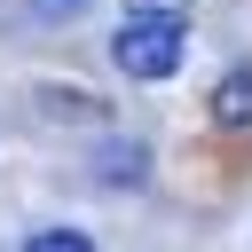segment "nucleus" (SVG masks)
Masks as SVG:
<instances>
[{
	"mask_svg": "<svg viewBox=\"0 0 252 252\" xmlns=\"http://www.w3.org/2000/svg\"><path fill=\"white\" fill-rule=\"evenodd\" d=\"M39 102H47V118H79V126H94L110 102L102 94H87V87H39Z\"/></svg>",
	"mask_w": 252,
	"mask_h": 252,
	"instance_id": "nucleus-4",
	"label": "nucleus"
},
{
	"mask_svg": "<svg viewBox=\"0 0 252 252\" xmlns=\"http://www.w3.org/2000/svg\"><path fill=\"white\" fill-rule=\"evenodd\" d=\"M87 8H94V0H24V16H32V24H79Z\"/></svg>",
	"mask_w": 252,
	"mask_h": 252,
	"instance_id": "nucleus-6",
	"label": "nucleus"
},
{
	"mask_svg": "<svg viewBox=\"0 0 252 252\" xmlns=\"http://www.w3.org/2000/svg\"><path fill=\"white\" fill-rule=\"evenodd\" d=\"M24 252H94V236L55 220V228H32V236H24Z\"/></svg>",
	"mask_w": 252,
	"mask_h": 252,
	"instance_id": "nucleus-5",
	"label": "nucleus"
},
{
	"mask_svg": "<svg viewBox=\"0 0 252 252\" xmlns=\"http://www.w3.org/2000/svg\"><path fill=\"white\" fill-rule=\"evenodd\" d=\"M213 126L220 134H252V63H236V71H220V87H213Z\"/></svg>",
	"mask_w": 252,
	"mask_h": 252,
	"instance_id": "nucleus-3",
	"label": "nucleus"
},
{
	"mask_svg": "<svg viewBox=\"0 0 252 252\" xmlns=\"http://www.w3.org/2000/svg\"><path fill=\"white\" fill-rule=\"evenodd\" d=\"M181 55H189V16H181V8H150V16H126V24L110 32V63H118L126 79H142V87L173 79Z\"/></svg>",
	"mask_w": 252,
	"mask_h": 252,
	"instance_id": "nucleus-1",
	"label": "nucleus"
},
{
	"mask_svg": "<svg viewBox=\"0 0 252 252\" xmlns=\"http://www.w3.org/2000/svg\"><path fill=\"white\" fill-rule=\"evenodd\" d=\"M94 181H102V189H142V181H150V142H134V134L102 142V150H94Z\"/></svg>",
	"mask_w": 252,
	"mask_h": 252,
	"instance_id": "nucleus-2",
	"label": "nucleus"
}]
</instances>
